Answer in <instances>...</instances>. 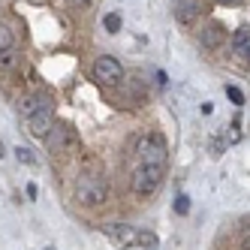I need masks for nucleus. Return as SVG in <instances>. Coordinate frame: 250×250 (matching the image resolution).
I'll use <instances>...</instances> for the list:
<instances>
[{
	"instance_id": "nucleus-1",
	"label": "nucleus",
	"mask_w": 250,
	"mask_h": 250,
	"mask_svg": "<svg viewBox=\"0 0 250 250\" xmlns=\"http://www.w3.org/2000/svg\"><path fill=\"white\" fill-rule=\"evenodd\" d=\"M103 232L109 235L118 247H145V250H154L160 244L157 232L151 229H142V226H130V223H105Z\"/></svg>"
},
{
	"instance_id": "nucleus-2",
	"label": "nucleus",
	"mask_w": 250,
	"mask_h": 250,
	"mask_svg": "<svg viewBox=\"0 0 250 250\" xmlns=\"http://www.w3.org/2000/svg\"><path fill=\"white\" fill-rule=\"evenodd\" d=\"M136 166H160L166 169V160H169V148H166V139L160 133H145L139 136L136 142Z\"/></svg>"
},
{
	"instance_id": "nucleus-3",
	"label": "nucleus",
	"mask_w": 250,
	"mask_h": 250,
	"mask_svg": "<svg viewBox=\"0 0 250 250\" xmlns=\"http://www.w3.org/2000/svg\"><path fill=\"white\" fill-rule=\"evenodd\" d=\"M45 148L51 157H73L79 151V133L73 124H55L45 136Z\"/></svg>"
},
{
	"instance_id": "nucleus-4",
	"label": "nucleus",
	"mask_w": 250,
	"mask_h": 250,
	"mask_svg": "<svg viewBox=\"0 0 250 250\" xmlns=\"http://www.w3.org/2000/svg\"><path fill=\"white\" fill-rule=\"evenodd\" d=\"M76 199L87 208H97L109 199V181L100 175H82L76 184Z\"/></svg>"
},
{
	"instance_id": "nucleus-5",
	"label": "nucleus",
	"mask_w": 250,
	"mask_h": 250,
	"mask_svg": "<svg viewBox=\"0 0 250 250\" xmlns=\"http://www.w3.org/2000/svg\"><path fill=\"white\" fill-rule=\"evenodd\" d=\"M163 175H166V169H160V166H136L133 169V190L139 196H151L160 187V181H163Z\"/></svg>"
},
{
	"instance_id": "nucleus-6",
	"label": "nucleus",
	"mask_w": 250,
	"mask_h": 250,
	"mask_svg": "<svg viewBox=\"0 0 250 250\" xmlns=\"http://www.w3.org/2000/svg\"><path fill=\"white\" fill-rule=\"evenodd\" d=\"M94 82L97 84H118L121 79H124V66H121V61L118 58H112V55H103V58H97L94 61Z\"/></svg>"
},
{
	"instance_id": "nucleus-7",
	"label": "nucleus",
	"mask_w": 250,
	"mask_h": 250,
	"mask_svg": "<svg viewBox=\"0 0 250 250\" xmlns=\"http://www.w3.org/2000/svg\"><path fill=\"white\" fill-rule=\"evenodd\" d=\"M51 127H55V112L51 109H40L37 115L24 118V133L33 139H45L51 133Z\"/></svg>"
},
{
	"instance_id": "nucleus-8",
	"label": "nucleus",
	"mask_w": 250,
	"mask_h": 250,
	"mask_svg": "<svg viewBox=\"0 0 250 250\" xmlns=\"http://www.w3.org/2000/svg\"><path fill=\"white\" fill-rule=\"evenodd\" d=\"M15 48H19V30H15L12 21L0 19V61L9 58Z\"/></svg>"
},
{
	"instance_id": "nucleus-9",
	"label": "nucleus",
	"mask_w": 250,
	"mask_h": 250,
	"mask_svg": "<svg viewBox=\"0 0 250 250\" xmlns=\"http://www.w3.org/2000/svg\"><path fill=\"white\" fill-rule=\"evenodd\" d=\"M199 15H202V0H178V3H175L178 24H193Z\"/></svg>"
},
{
	"instance_id": "nucleus-10",
	"label": "nucleus",
	"mask_w": 250,
	"mask_h": 250,
	"mask_svg": "<svg viewBox=\"0 0 250 250\" xmlns=\"http://www.w3.org/2000/svg\"><path fill=\"white\" fill-rule=\"evenodd\" d=\"M40 109H51V100H48L45 94H33V97H24V100H21V118L37 115Z\"/></svg>"
},
{
	"instance_id": "nucleus-11",
	"label": "nucleus",
	"mask_w": 250,
	"mask_h": 250,
	"mask_svg": "<svg viewBox=\"0 0 250 250\" xmlns=\"http://www.w3.org/2000/svg\"><path fill=\"white\" fill-rule=\"evenodd\" d=\"M199 42H202L205 48H217V45L223 42V27H220L217 21L205 24V27H202V33H199Z\"/></svg>"
},
{
	"instance_id": "nucleus-12",
	"label": "nucleus",
	"mask_w": 250,
	"mask_h": 250,
	"mask_svg": "<svg viewBox=\"0 0 250 250\" xmlns=\"http://www.w3.org/2000/svg\"><path fill=\"white\" fill-rule=\"evenodd\" d=\"M232 48H235L238 58H247V51H250V27H241L235 37H232Z\"/></svg>"
},
{
	"instance_id": "nucleus-13",
	"label": "nucleus",
	"mask_w": 250,
	"mask_h": 250,
	"mask_svg": "<svg viewBox=\"0 0 250 250\" xmlns=\"http://www.w3.org/2000/svg\"><path fill=\"white\" fill-rule=\"evenodd\" d=\"M103 24H105V30H109V33H118V30H121V15H118V12H109V15L103 19Z\"/></svg>"
},
{
	"instance_id": "nucleus-14",
	"label": "nucleus",
	"mask_w": 250,
	"mask_h": 250,
	"mask_svg": "<svg viewBox=\"0 0 250 250\" xmlns=\"http://www.w3.org/2000/svg\"><path fill=\"white\" fill-rule=\"evenodd\" d=\"M175 211H178V214H187V211H190V199H187L184 193L175 196Z\"/></svg>"
},
{
	"instance_id": "nucleus-15",
	"label": "nucleus",
	"mask_w": 250,
	"mask_h": 250,
	"mask_svg": "<svg viewBox=\"0 0 250 250\" xmlns=\"http://www.w3.org/2000/svg\"><path fill=\"white\" fill-rule=\"evenodd\" d=\"M15 157H19V163H24V166L33 163V154H30L27 148H15Z\"/></svg>"
},
{
	"instance_id": "nucleus-16",
	"label": "nucleus",
	"mask_w": 250,
	"mask_h": 250,
	"mask_svg": "<svg viewBox=\"0 0 250 250\" xmlns=\"http://www.w3.org/2000/svg\"><path fill=\"white\" fill-rule=\"evenodd\" d=\"M226 97L235 103V105H241V103H244V94L238 91V87H226Z\"/></svg>"
},
{
	"instance_id": "nucleus-17",
	"label": "nucleus",
	"mask_w": 250,
	"mask_h": 250,
	"mask_svg": "<svg viewBox=\"0 0 250 250\" xmlns=\"http://www.w3.org/2000/svg\"><path fill=\"white\" fill-rule=\"evenodd\" d=\"M69 3H73V9H79V6L87 9V6H91V0H69Z\"/></svg>"
},
{
	"instance_id": "nucleus-18",
	"label": "nucleus",
	"mask_w": 250,
	"mask_h": 250,
	"mask_svg": "<svg viewBox=\"0 0 250 250\" xmlns=\"http://www.w3.org/2000/svg\"><path fill=\"white\" fill-rule=\"evenodd\" d=\"M217 3H226V6H235V3H244V0H217Z\"/></svg>"
},
{
	"instance_id": "nucleus-19",
	"label": "nucleus",
	"mask_w": 250,
	"mask_h": 250,
	"mask_svg": "<svg viewBox=\"0 0 250 250\" xmlns=\"http://www.w3.org/2000/svg\"><path fill=\"white\" fill-rule=\"evenodd\" d=\"M244 250H250V235H247V238H244Z\"/></svg>"
},
{
	"instance_id": "nucleus-20",
	"label": "nucleus",
	"mask_w": 250,
	"mask_h": 250,
	"mask_svg": "<svg viewBox=\"0 0 250 250\" xmlns=\"http://www.w3.org/2000/svg\"><path fill=\"white\" fill-rule=\"evenodd\" d=\"M0 157H3V145H0Z\"/></svg>"
},
{
	"instance_id": "nucleus-21",
	"label": "nucleus",
	"mask_w": 250,
	"mask_h": 250,
	"mask_svg": "<svg viewBox=\"0 0 250 250\" xmlns=\"http://www.w3.org/2000/svg\"><path fill=\"white\" fill-rule=\"evenodd\" d=\"M247 63H250V51H247Z\"/></svg>"
}]
</instances>
